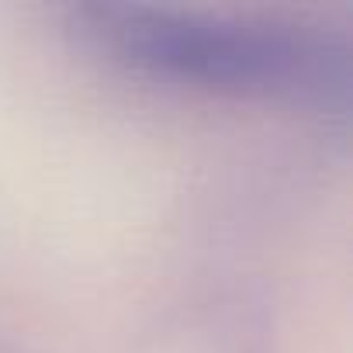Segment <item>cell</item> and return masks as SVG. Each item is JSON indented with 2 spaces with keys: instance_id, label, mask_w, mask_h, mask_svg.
<instances>
[{
  "instance_id": "6da1fadb",
  "label": "cell",
  "mask_w": 353,
  "mask_h": 353,
  "mask_svg": "<svg viewBox=\"0 0 353 353\" xmlns=\"http://www.w3.org/2000/svg\"><path fill=\"white\" fill-rule=\"evenodd\" d=\"M80 18L101 49L156 80L267 101L346 97V42L315 25L163 8H87Z\"/></svg>"
}]
</instances>
